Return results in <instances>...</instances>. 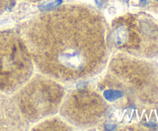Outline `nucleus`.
<instances>
[{
    "label": "nucleus",
    "instance_id": "1",
    "mask_svg": "<svg viewBox=\"0 0 158 131\" xmlns=\"http://www.w3.org/2000/svg\"><path fill=\"white\" fill-rule=\"evenodd\" d=\"M20 30L34 65L56 81L86 80L107 63L106 22L90 6L63 5L26 22Z\"/></svg>",
    "mask_w": 158,
    "mask_h": 131
},
{
    "label": "nucleus",
    "instance_id": "2",
    "mask_svg": "<svg viewBox=\"0 0 158 131\" xmlns=\"http://www.w3.org/2000/svg\"><path fill=\"white\" fill-rule=\"evenodd\" d=\"M64 95V89L56 80L36 75L15 92L12 100L23 119L35 123L55 114Z\"/></svg>",
    "mask_w": 158,
    "mask_h": 131
},
{
    "label": "nucleus",
    "instance_id": "3",
    "mask_svg": "<svg viewBox=\"0 0 158 131\" xmlns=\"http://www.w3.org/2000/svg\"><path fill=\"white\" fill-rule=\"evenodd\" d=\"M34 63L20 34L0 30V92L14 93L33 75Z\"/></svg>",
    "mask_w": 158,
    "mask_h": 131
},
{
    "label": "nucleus",
    "instance_id": "4",
    "mask_svg": "<svg viewBox=\"0 0 158 131\" xmlns=\"http://www.w3.org/2000/svg\"><path fill=\"white\" fill-rule=\"evenodd\" d=\"M63 100L61 115L77 126H94L107 110V105L101 96L89 89H77Z\"/></svg>",
    "mask_w": 158,
    "mask_h": 131
},
{
    "label": "nucleus",
    "instance_id": "5",
    "mask_svg": "<svg viewBox=\"0 0 158 131\" xmlns=\"http://www.w3.org/2000/svg\"><path fill=\"white\" fill-rule=\"evenodd\" d=\"M25 120L12 99L0 92V130L22 129Z\"/></svg>",
    "mask_w": 158,
    "mask_h": 131
},
{
    "label": "nucleus",
    "instance_id": "6",
    "mask_svg": "<svg viewBox=\"0 0 158 131\" xmlns=\"http://www.w3.org/2000/svg\"><path fill=\"white\" fill-rule=\"evenodd\" d=\"M12 0H0V15L10 6Z\"/></svg>",
    "mask_w": 158,
    "mask_h": 131
},
{
    "label": "nucleus",
    "instance_id": "7",
    "mask_svg": "<svg viewBox=\"0 0 158 131\" xmlns=\"http://www.w3.org/2000/svg\"><path fill=\"white\" fill-rule=\"evenodd\" d=\"M26 1H29V2H39V1H41V0H26Z\"/></svg>",
    "mask_w": 158,
    "mask_h": 131
}]
</instances>
